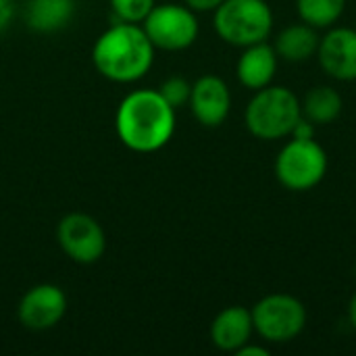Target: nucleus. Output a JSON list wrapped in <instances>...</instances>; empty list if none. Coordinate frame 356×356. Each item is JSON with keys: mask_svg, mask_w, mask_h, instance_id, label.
Listing matches in <instances>:
<instances>
[{"mask_svg": "<svg viewBox=\"0 0 356 356\" xmlns=\"http://www.w3.org/2000/svg\"><path fill=\"white\" fill-rule=\"evenodd\" d=\"M115 129L129 150L140 154L156 152L175 134V108L159 90H134L117 106Z\"/></svg>", "mask_w": 356, "mask_h": 356, "instance_id": "1", "label": "nucleus"}, {"mask_svg": "<svg viewBox=\"0 0 356 356\" xmlns=\"http://www.w3.org/2000/svg\"><path fill=\"white\" fill-rule=\"evenodd\" d=\"M154 50L140 23L117 21L94 42L92 63L108 81L134 83L150 71Z\"/></svg>", "mask_w": 356, "mask_h": 356, "instance_id": "2", "label": "nucleus"}, {"mask_svg": "<svg viewBox=\"0 0 356 356\" xmlns=\"http://www.w3.org/2000/svg\"><path fill=\"white\" fill-rule=\"evenodd\" d=\"M302 117L298 96L286 86H267L250 98L244 121L248 131L265 142L290 138L294 125Z\"/></svg>", "mask_w": 356, "mask_h": 356, "instance_id": "3", "label": "nucleus"}, {"mask_svg": "<svg viewBox=\"0 0 356 356\" xmlns=\"http://www.w3.org/2000/svg\"><path fill=\"white\" fill-rule=\"evenodd\" d=\"M213 13L217 35L238 48L267 42L273 31V10L267 0H223Z\"/></svg>", "mask_w": 356, "mask_h": 356, "instance_id": "4", "label": "nucleus"}, {"mask_svg": "<svg viewBox=\"0 0 356 356\" xmlns=\"http://www.w3.org/2000/svg\"><path fill=\"white\" fill-rule=\"evenodd\" d=\"M327 173V152L313 140L292 138L275 156V177L290 192L317 188Z\"/></svg>", "mask_w": 356, "mask_h": 356, "instance_id": "5", "label": "nucleus"}, {"mask_svg": "<svg viewBox=\"0 0 356 356\" xmlns=\"http://www.w3.org/2000/svg\"><path fill=\"white\" fill-rule=\"evenodd\" d=\"M254 332L269 344H288L296 340L307 325V307L292 294H269L252 309Z\"/></svg>", "mask_w": 356, "mask_h": 356, "instance_id": "6", "label": "nucleus"}, {"mask_svg": "<svg viewBox=\"0 0 356 356\" xmlns=\"http://www.w3.org/2000/svg\"><path fill=\"white\" fill-rule=\"evenodd\" d=\"M146 35L159 50H186L190 48L200 31L196 13L186 4H154L148 17L142 21Z\"/></svg>", "mask_w": 356, "mask_h": 356, "instance_id": "7", "label": "nucleus"}, {"mask_svg": "<svg viewBox=\"0 0 356 356\" xmlns=\"http://www.w3.org/2000/svg\"><path fill=\"white\" fill-rule=\"evenodd\" d=\"M60 250L79 265H92L102 259L106 250V236L102 225L86 213H69L56 227Z\"/></svg>", "mask_w": 356, "mask_h": 356, "instance_id": "8", "label": "nucleus"}, {"mask_svg": "<svg viewBox=\"0 0 356 356\" xmlns=\"http://www.w3.org/2000/svg\"><path fill=\"white\" fill-rule=\"evenodd\" d=\"M67 313V296L54 284H40L27 290L19 302L17 317L23 327L44 332L60 323Z\"/></svg>", "mask_w": 356, "mask_h": 356, "instance_id": "9", "label": "nucleus"}, {"mask_svg": "<svg viewBox=\"0 0 356 356\" xmlns=\"http://www.w3.org/2000/svg\"><path fill=\"white\" fill-rule=\"evenodd\" d=\"M317 58L321 69L338 81L356 79V29L330 27L319 40Z\"/></svg>", "mask_w": 356, "mask_h": 356, "instance_id": "10", "label": "nucleus"}, {"mask_svg": "<svg viewBox=\"0 0 356 356\" xmlns=\"http://www.w3.org/2000/svg\"><path fill=\"white\" fill-rule=\"evenodd\" d=\"M190 108L194 119L204 127H219L232 111V92L217 75H202L192 83Z\"/></svg>", "mask_w": 356, "mask_h": 356, "instance_id": "11", "label": "nucleus"}, {"mask_svg": "<svg viewBox=\"0 0 356 356\" xmlns=\"http://www.w3.org/2000/svg\"><path fill=\"white\" fill-rule=\"evenodd\" d=\"M277 65H280V56L275 48L267 42H259L244 48L236 65V75L244 88L257 92L273 83Z\"/></svg>", "mask_w": 356, "mask_h": 356, "instance_id": "12", "label": "nucleus"}, {"mask_svg": "<svg viewBox=\"0 0 356 356\" xmlns=\"http://www.w3.org/2000/svg\"><path fill=\"white\" fill-rule=\"evenodd\" d=\"M254 334L252 313L244 307L223 309L211 323V340L223 353H238Z\"/></svg>", "mask_w": 356, "mask_h": 356, "instance_id": "13", "label": "nucleus"}, {"mask_svg": "<svg viewBox=\"0 0 356 356\" xmlns=\"http://www.w3.org/2000/svg\"><path fill=\"white\" fill-rule=\"evenodd\" d=\"M319 33L315 27H311L309 23H292L288 27H284L277 38H275V52L280 58L288 60V63H305L313 56H317V48H319Z\"/></svg>", "mask_w": 356, "mask_h": 356, "instance_id": "14", "label": "nucleus"}, {"mask_svg": "<svg viewBox=\"0 0 356 356\" xmlns=\"http://www.w3.org/2000/svg\"><path fill=\"white\" fill-rule=\"evenodd\" d=\"M75 13V0H27L25 23L40 33H52L69 25Z\"/></svg>", "mask_w": 356, "mask_h": 356, "instance_id": "15", "label": "nucleus"}, {"mask_svg": "<svg viewBox=\"0 0 356 356\" xmlns=\"http://www.w3.org/2000/svg\"><path fill=\"white\" fill-rule=\"evenodd\" d=\"M342 108H344V98L332 86H315L300 100L302 117H307L315 125L334 123L342 115Z\"/></svg>", "mask_w": 356, "mask_h": 356, "instance_id": "16", "label": "nucleus"}, {"mask_svg": "<svg viewBox=\"0 0 356 356\" xmlns=\"http://www.w3.org/2000/svg\"><path fill=\"white\" fill-rule=\"evenodd\" d=\"M300 21L315 29L334 27L346 10V0H296Z\"/></svg>", "mask_w": 356, "mask_h": 356, "instance_id": "17", "label": "nucleus"}, {"mask_svg": "<svg viewBox=\"0 0 356 356\" xmlns=\"http://www.w3.org/2000/svg\"><path fill=\"white\" fill-rule=\"evenodd\" d=\"M108 2L117 21H125V23H142L148 17V13L154 8V0H108Z\"/></svg>", "mask_w": 356, "mask_h": 356, "instance_id": "18", "label": "nucleus"}, {"mask_svg": "<svg viewBox=\"0 0 356 356\" xmlns=\"http://www.w3.org/2000/svg\"><path fill=\"white\" fill-rule=\"evenodd\" d=\"M159 92L163 94V98L177 111L179 106L190 102V94H192V83L179 75H173L169 79H165L159 88Z\"/></svg>", "mask_w": 356, "mask_h": 356, "instance_id": "19", "label": "nucleus"}, {"mask_svg": "<svg viewBox=\"0 0 356 356\" xmlns=\"http://www.w3.org/2000/svg\"><path fill=\"white\" fill-rule=\"evenodd\" d=\"M315 129H317L315 123H311L307 117H300L298 123L294 125L290 138H296V140H313L315 138Z\"/></svg>", "mask_w": 356, "mask_h": 356, "instance_id": "20", "label": "nucleus"}, {"mask_svg": "<svg viewBox=\"0 0 356 356\" xmlns=\"http://www.w3.org/2000/svg\"><path fill=\"white\" fill-rule=\"evenodd\" d=\"M223 0H184L186 6H190L194 13H209L215 10Z\"/></svg>", "mask_w": 356, "mask_h": 356, "instance_id": "21", "label": "nucleus"}, {"mask_svg": "<svg viewBox=\"0 0 356 356\" xmlns=\"http://www.w3.org/2000/svg\"><path fill=\"white\" fill-rule=\"evenodd\" d=\"M13 15H15L13 0H0V31L8 27V23L13 21Z\"/></svg>", "mask_w": 356, "mask_h": 356, "instance_id": "22", "label": "nucleus"}, {"mask_svg": "<svg viewBox=\"0 0 356 356\" xmlns=\"http://www.w3.org/2000/svg\"><path fill=\"white\" fill-rule=\"evenodd\" d=\"M238 356H269V350L267 348H263V346H257V344H250V342H246L238 353Z\"/></svg>", "mask_w": 356, "mask_h": 356, "instance_id": "23", "label": "nucleus"}, {"mask_svg": "<svg viewBox=\"0 0 356 356\" xmlns=\"http://www.w3.org/2000/svg\"><path fill=\"white\" fill-rule=\"evenodd\" d=\"M348 321L356 330V294L350 298V305H348Z\"/></svg>", "mask_w": 356, "mask_h": 356, "instance_id": "24", "label": "nucleus"}]
</instances>
